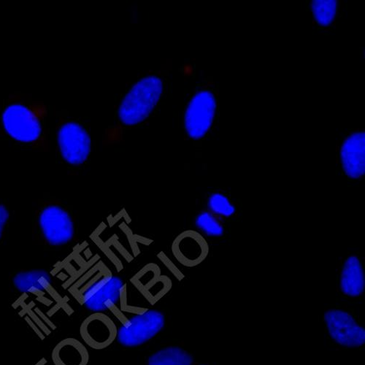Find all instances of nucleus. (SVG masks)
Instances as JSON below:
<instances>
[{"label": "nucleus", "instance_id": "1", "mask_svg": "<svg viewBox=\"0 0 365 365\" xmlns=\"http://www.w3.org/2000/svg\"><path fill=\"white\" fill-rule=\"evenodd\" d=\"M163 90V81L157 76L139 81L120 106L118 115L121 123L128 126L142 123L157 106Z\"/></svg>", "mask_w": 365, "mask_h": 365}, {"label": "nucleus", "instance_id": "2", "mask_svg": "<svg viewBox=\"0 0 365 365\" xmlns=\"http://www.w3.org/2000/svg\"><path fill=\"white\" fill-rule=\"evenodd\" d=\"M165 324L163 313L156 310L145 311L133 317L118 329V341L126 347L139 346L155 338Z\"/></svg>", "mask_w": 365, "mask_h": 365}, {"label": "nucleus", "instance_id": "3", "mask_svg": "<svg viewBox=\"0 0 365 365\" xmlns=\"http://www.w3.org/2000/svg\"><path fill=\"white\" fill-rule=\"evenodd\" d=\"M3 125L9 136L21 143L38 140L42 133L38 116L29 107L22 104H12L4 110Z\"/></svg>", "mask_w": 365, "mask_h": 365}, {"label": "nucleus", "instance_id": "4", "mask_svg": "<svg viewBox=\"0 0 365 365\" xmlns=\"http://www.w3.org/2000/svg\"><path fill=\"white\" fill-rule=\"evenodd\" d=\"M125 283L119 277L107 275L91 284L82 294V302L91 312L102 313L114 307L123 298Z\"/></svg>", "mask_w": 365, "mask_h": 365}, {"label": "nucleus", "instance_id": "5", "mask_svg": "<svg viewBox=\"0 0 365 365\" xmlns=\"http://www.w3.org/2000/svg\"><path fill=\"white\" fill-rule=\"evenodd\" d=\"M217 110L214 95L208 91L197 93L190 101L185 114V129L195 140L204 137L210 130Z\"/></svg>", "mask_w": 365, "mask_h": 365}, {"label": "nucleus", "instance_id": "6", "mask_svg": "<svg viewBox=\"0 0 365 365\" xmlns=\"http://www.w3.org/2000/svg\"><path fill=\"white\" fill-rule=\"evenodd\" d=\"M58 145L63 159L72 165L83 164L89 157L91 141L88 133L78 124L68 123L58 131Z\"/></svg>", "mask_w": 365, "mask_h": 365}, {"label": "nucleus", "instance_id": "7", "mask_svg": "<svg viewBox=\"0 0 365 365\" xmlns=\"http://www.w3.org/2000/svg\"><path fill=\"white\" fill-rule=\"evenodd\" d=\"M39 224L44 237L52 246L67 245L74 237L72 218L61 207L51 205L44 208L40 215Z\"/></svg>", "mask_w": 365, "mask_h": 365}, {"label": "nucleus", "instance_id": "8", "mask_svg": "<svg viewBox=\"0 0 365 365\" xmlns=\"http://www.w3.org/2000/svg\"><path fill=\"white\" fill-rule=\"evenodd\" d=\"M324 318L331 337L340 345L356 348L364 344L365 331L349 314L330 310Z\"/></svg>", "mask_w": 365, "mask_h": 365}, {"label": "nucleus", "instance_id": "9", "mask_svg": "<svg viewBox=\"0 0 365 365\" xmlns=\"http://www.w3.org/2000/svg\"><path fill=\"white\" fill-rule=\"evenodd\" d=\"M80 333L88 346L102 350L110 346L117 339L118 329L108 316L103 313H94L82 322Z\"/></svg>", "mask_w": 365, "mask_h": 365}, {"label": "nucleus", "instance_id": "10", "mask_svg": "<svg viewBox=\"0 0 365 365\" xmlns=\"http://www.w3.org/2000/svg\"><path fill=\"white\" fill-rule=\"evenodd\" d=\"M173 252L180 264L194 267L206 258L208 246L202 235L189 230L181 233L174 240Z\"/></svg>", "mask_w": 365, "mask_h": 365}, {"label": "nucleus", "instance_id": "11", "mask_svg": "<svg viewBox=\"0 0 365 365\" xmlns=\"http://www.w3.org/2000/svg\"><path fill=\"white\" fill-rule=\"evenodd\" d=\"M341 158L346 174L357 179L365 173V134L356 133L349 136L344 143Z\"/></svg>", "mask_w": 365, "mask_h": 365}, {"label": "nucleus", "instance_id": "12", "mask_svg": "<svg viewBox=\"0 0 365 365\" xmlns=\"http://www.w3.org/2000/svg\"><path fill=\"white\" fill-rule=\"evenodd\" d=\"M54 365H87L88 351L78 340L66 339L60 341L52 351Z\"/></svg>", "mask_w": 365, "mask_h": 365}, {"label": "nucleus", "instance_id": "13", "mask_svg": "<svg viewBox=\"0 0 365 365\" xmlns=\"http://www.w3.org/2000/svg\"><path fill=\"white\" fill-rule=\"evenodd\" d=\"M364 276L360 261L356 257H350L342 270L341 287L343 292L350 297H358L364 289Z\"/></svg>", "mask_w": 365, "mask_h": 365}, {"label": "nucleus", "instance_id": "14", "mask_svg": "<svg viewBox=\"0 0 365 365\" xmlns=\"http://www.w3.org/2000/svg\"><path fill=\"white\" fill-rule=\"evenodd\" d=\"M51 281V277L48 272L36 269L16 274L13 282L18 291L22 293H30L46 291L50 287Z\"/></svg>", "mask_w": 365, "mask_h": 365}, {"label": "nucleus", "instance_id": "15", "mask_svg": "<svg viewBox=\"0 0 365 365\" xmlns=\"http://www.w3.org/2000/svg\"><path fill=\"white\" fill-rule=\"evenodd\" d=\"M192 356L180 347H167L152 354L148 365H192Z\"/></svg>", "mask_w": 365, "mask_h": 365}, {"label": "nucleus", "instance_id": "16", "mask_svg": "<svg viewBox=\"0 0 365 365\" xmlns=\"http://www.w3.org/2000/svg\"><path fill=\"white\" fill-rule=\"evenodd\" d=\"M338 4L336 0H315L312 4L316 21L322 26H328L336 17Z\"/></svg>", "mask_w": 365, "mask_h": 365}, {"label": "nucleus", "instance_id": "17", "mask_svg": "<svg viewBox=\"0 0 365 365\" xmlns=\"http://www.w3.org/2000/svg\"><path fill=\"white\" fill-rule=\"evenodd\" d=\"M197 227L209 236H221L224 233L223 227L210 212H203L196 219Z\"/></svg>", "mask_w": 365, "mask_h": 365}, {"label": "nucleus", "instance_id": "18", "mask_svg": "<svg viewBox=\"0 0 365 365\" xmlns=\"http://www.w3.org/2000/svg\"><path fill=\"white\" fill-rule=\"evenodd\" d=\"M208 207L215 214L226 217L232 216L235 212L228 198L220 193L212 194L209 197Z\"/></svg>", "mask_w": 365, "mask_h": 365}, {"label": "nucleus", "instance_id": "19", "mask_svg": "<svg viewBox=\"0 0 365 365\" xmlns=\"http://www.w3.org/2000/svg\"><path fill=\"white\" fill-rule=\"evenodd\" d=\"M9 211L4 205H0V239H1L6 223L9 220Z\"/></svg>", "mask_w": 365, "mask_h": 365}]
</instances>
